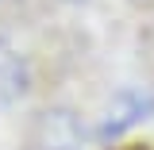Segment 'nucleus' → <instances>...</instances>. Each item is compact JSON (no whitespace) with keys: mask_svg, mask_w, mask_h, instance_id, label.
I'll return each instance as SVG.
<instances>
[{"mask_svg":"<svg viewBox=\"0 0 154 150\" xmlns=\"http://www.w3.org/2000/svg\"><path fill=\"white\" fill-rule=\"evenodd\" d=\"M31 89V66L8 38L0 35V112L16 108Z\"/></svg>","mask_w":154,"mask_h":150,"instance_id":"nucleus-1","label":"nucleus"},{"mask_svg":"<svg viewBox=\"0 0 154 150\" xmlns=\"http://www.w3.org/2000/svg\"><path fill=\"white\" fill-rule=\"evenodd\" d=\"M146 112H154V96L146 93H127V96H119V104H116L112 112H108V119L100 123V139H112V135H119L123 127H131L135 119H146Z\"/></svg>","mask_w":154,"mask_h":150,"instance_id":"nucleus-2","label":"nucleus"}]
</instances>
